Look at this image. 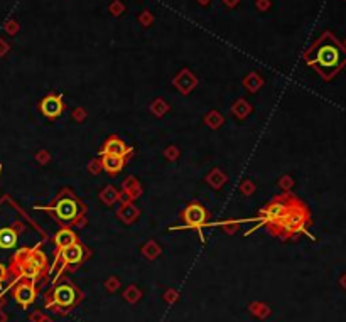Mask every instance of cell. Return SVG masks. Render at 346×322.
I'll return each instance as SVG.
<instances>
[{
    "label": "cell",
    "instance_id": "6da1fadb",
    "mask_svg": "<svg viewBox=\"0 0 346 322\" xmlns=\"http://www.w3.org/2000/svg\"><path fill=\"white\" fill-rule=\"evenodd\" d=\"M304 58L324 80H331L346 64V49L333 34L324 32L311 46Z\"/></svg>",
    "mask_w": 346,
    "mask_h": 322
},
{
    "label": "cell",
    "instance_id": "7a4b0ae2",
    "mask_svg": "<svg viewBox=\"0 0 346 322\" xmlns=\"http://www.w3.org/2000/svg\"><path fill=\"white\" fill-rule=\"evenodd\" d=\"M42 209L52 213L59 223H63V225H66V226L76 223L84 211L80 203V199H76V197L73 196L71 191H68V189H63L61 193H59V196L52 201L51 206L42 208Z\"/></svg>",
    "mask_w": 346,
    "mask_h": 322
},
{
    "label": "cell",
    "instance_id": "3957f363",
    "mask_svg": "<svg viewBox=\"0 0 346 322\" xmlns=\"http://www.w3.org/2000/svg\"><path fill=\"white\" fill-rule=\"evenodd\" d=\"M14 265H17L26 280H36L39 275L44 272V268L48 267V258L42 253L41 250L33 248V250H20L14 257Z\"/></svg>",
    "mask_w": 346,
    "mask_h": 322
},
{
    "label": "cell",
    "instance_id": "277c9868",
    "mask_svg": "<svg viewBox=\"0 0 346 322\" xmlns=\"http://www.w3.org/2000/svg\"><path fill=\"white\" fill-rule=\"evenodd\" d=\"M308 221H309L308 209H306L302 203L296 201V203L291 206V209L282 216V219H279L272 228L279 229V233H282V235H285V236L296 235V233H299V231H304Z\"/></svg>",
    "mask_w": 346,
    "mask_h": 322
},
{
    "label": "cell",
    "instance_id": "5b68a950",
    "mask_svg": "<svg viewBox=\"0 0 346 322\" xmlns=\"http://www.w3.org/2000/svg\"><path fill=\"white\" fill-rule=\"evenodd\" d=\"M297 199L291 196H279L275 197L274 201H270L265 208L259 213V219L262 225H269V226H274L279 219H282V216L287 213L291 209V206L296 203Z\"/></svg>",
    "mask_w": 346,
    "mask_h": 322
},
{
    "label": "cell",
    "instance_id": "8992f818",
    "mask_svg": "<svg viewBox=\"0 0 346 322\" xmlns=\"http://www.w3.org/2000/svg\"><path fill=\"white\" fill-rule=\"evenodd\" d=\"M206 219H208V213L204 209L203 204L199 203H191L184 208L182 211V221L188 228L191 229H198L201 233V229L204 228L206 225Z\"/></svg>",
    "mask_w": 346,
    "mask_h": 322
},
{
    "label": "cell",
    "instance_id": "52a82bcc",
    "mask_svg": "<svg viewBox=\"0 0 346 322\" xmlns=\"http://www.w3.org/2000/svg\"><path fill=\"white\" fill-rule=\"evenodd\" d=\"M83 258H84V248L80 242L58 250V260H61L65 265H78L83 261Z\"/></svg>",
    "mask_w": 346,
    "mask_h": 322
},
{
    "label": "cell",
    "instance_id": "ba28073f",
    "mask_svg": "<svg viewBox=\"0 0 346 322\" xmlns=\"http://www.w3.org/2000/svg\"><path fill=\"white\" fill-rule=\"evenodd\" d=\"M39 110H41L42 115L48 116V118H58V116H61L65 107H63L61 97H58V95H48V97H44L41 100Z\"/></svg>",
    "mask_w": 346,
    "mask_h": 322
},
{
    "label": "cell",
    "instance_id": "9c48e42d",
    "mask_svg": "<svg viewBox=\"0 0 346 322\" xmlns=\"http://www.w3.org/2000/svg\"><path fill=\"white\" fill-rule=\"evenodd\" d=\"M76 290L68 284L58 285L52 292V302L59 307H71L76 302Z\"/></svg>",
    "mask_w": 346,
    "mask_h": 322
},
{
    "label": "cell",
    "instance_id": "30bf717a",
    "mask_svg": "<svg viewBox=\"0 0 346 322\" xmlns=\"http://www.w3.org/2000/svg\"><path fill=\"white\" fill-rule=\"evenodd\" d=\"M132 152V148L129 147L125 142H123L122 139H118V137L112 135L108 137L107 140H105L103 147H101L100 154H110V155H118V157H123L125 159L127 155Z\"/></svg>",
    "mask_w": 346,
    "mask_h": 322
},
{
    "label": "cell",
    "instance_id": "8fae6325",
    "mask_svg": "<svg viewBox=\"0 0 346 322\" xmlns=\"http://www.w3.org/2000/svg\"><path fill=\"white\" fill-rule=\"evenodd\" d=\"M14 297H16V300L20 304V306L27 307L29 304L34 302V299H36V289H34V285L31 284V280H26L16 287V290H14Z\"/></svg>",
    "mask_w": 346,
    "mask_h": 322
},
{
    "label": "cell",
    "instance_id": "7c38bea8",
    "mask_svg": "<svg viewBox=\"0 0 346 322\" xmlns=\"http://www.w3.org/2000/svg\"><path fill=\"white\" fill-rule=\"evenodd\" d=\"M100 165L110 174H116L123 169L125 165V159L118 157V155H110V154H100Z\"/></svg>",
    "mask_w": 346,
    "mask_h": 322
},
{
    "label": "cell",
    "instance_id": "4fadbf2b",
    "mask_svg": "<svg viewBox=\"0 0 346 322\" xmlns=\"http://www.w3.org/2000/svg\"><path fill=\"white\" fill-rule=\"evenodd\" d=\"M76 242H78L76 233L69 228H61L54 235V243H56V246H58V250L65 248V246H68V245H73V243H76Z\"/></svg>",
    "mask_w": 346,
    "mask_h": 322
},
{
    "label": "cell",
    "instance_id": "5bb4252c",
    "mask_svg": "<svg viewBox=\"0 0 346 322\" xmlns=\"http://www.w3.org/2000/svg\"><path fill=\"white\" fill-rule=\"evenodd\" d=\"M17 231L14 228H0V248L10 250L17 245Z\"/></svg>",
    "mask_w": 346,
    "mask_h": 322
},
{
    "label": "cell",
    "instance_id": "9a60e30c",
    "mask_svg": "<svg viewBox=\"0 0 346 322\" xmlns=\"http://www.w3.org/2000/svg\"><path fill=\"white\" fill-rule=\"evenodd\" d=\"M7 275H9V272H7L5 265H2V263H0V284H2V282H5V280H7Z\"/></svg>",
    "mask_w": 346,
    "mask_h": 322
}]
</instances>
